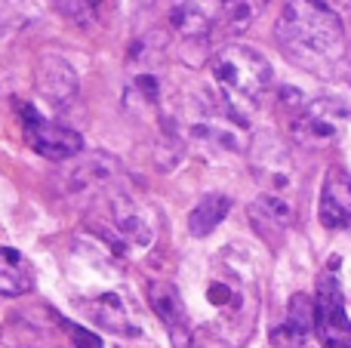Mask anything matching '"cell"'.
<instances>
[{
	"mask_svg": "<svg viewBox=\"0 0 351 348\" xmlns=\"http://www.w3.org/2000/svg\"><path fill=\"white\" fill-rule=\"evenodd\" d=\"M204 302L210 318L200 327V339L206 348H241L247 345L256 327L259 290L247 259H237L234 250H225L216 259L210 277L204 284Z\"/></svg>",
	"mask_w": 351,
	"mask_h": 348,
	"instance_id": "6da1fadb",
	"label": "cell"
},
{
	"mask_svg": "<svg viewBox=\"0 0 351 348\" xmlns=\"http://www.w3.org/2000/svg\"><path fill=\"white\" fill-rule=\"evenodd\" d=\"M274 37L296 68L330 77L346 59V25L324 0H290L280 10Z\"/></svg>",
	"mask_w": 351,
	"mask_h": 348,
	"instance_id": "7a4b0ae2",
	"label": "cell"
},
{
	"mask_svg": "<svg viewBox=\"0 0 351 348\" xmlns=\"http://www.w3.org/2000/svg\"><path fill=\"white\" fill-rule=\"evenodd\" d=\"M213 80L222 90V99L247 121L250 111L259 108L262 96L274 80L271 62L247 43H228L213 55Z\"/></svg>",
	"mask_w": 351,
	"mask_h": 348,
	"instance_id": "3957f363",
	"label": "cell"
},
{
	"mask_svg": "<svg viewBox=\"0 0 351 348\" xmlns=\"http://www.w3.org/2000/svg\"><path fill=\"white\" fill-rule=\"evenodd\" d=\"M90 216V228L105 247H111L114 253H136L148 250L154 240V222L152 213L130 195L127 188H114L105 197H99L96 203L86 207Z\"/></svg>",
	"mask_w": 351,
	"mask_h": 348,
	"instance_id": "277c9868",
	"label": "cell"
},
{
	"mask_svg": "<svg viewBox=\"0 0 351 348\" xmlns=\"http://www.w3.org/2000/svg\"><path fill=\"white\" fill-rule=\"evenodd\" d=\"M348 121H351V111L342 99L321 96V99H315V102H305L302 108L293 114L290 133H293L296 145L321 151V148H330L342 139Z\"/></svg>",
	"mask_w": 351,
	"mask_h": 348,
	"instance_id": "5b68a950",
	"label": "cell"
},
{
	"mask_svg": "<svg viewBox=\"0 0 351 348\" xmlns=\"http://www.w3.org/2000/svg\"><path fill=\"white\" fill-rule=\"evenodd\" d=\"M315 333L324 348H351V321L346 314V293L339 281V259L327 262L317 277Z\"/></svg>",
	"mask_w": 351,
	"mask_h": 348,
	"instance_id": "8992f818",
	"label": "cell"
},
{
	"mask_svg": "<svg viewBox=\"0 0 351 348\" xmlns=\"http://www.w3.org/2000/svg\"><path fill=\"white\" fill-rule=\"evenodd\" d=\"M19 123H22V133L28 139V145L47 160H59L62 164V160H71L84 151V139H80L77 129L65 127L59 121H49L31 102H25L19 108Z\"/></svg>",
	"mask_w": 351,
	"mask_h": 348,
	"instance_id": "52a82bcc",
	"label": "cell"
},
{
	"mask_svg": "<svg viewBox=\"0 0 351 348\" xmlns=\"http://www.w3.org/2000/svg\"><path fill=\"white\" fill-rule=\"evenodd\" d=\"M123 185V170L121 164H117L111 154H90V158L77 160V164L68 170L65 176V191L68 197H71L74 203H80V207H90V203H96L99 197H105L108 191L121 188Z\"/></svg>",
	"mask_w": 351,
	"mask_h": 348,
	"instance_id": "ba28073f",
	"label": "cell"
},
{
	"mask_svg": "<svg viewBox=\"0 0 351 348\" xmlns=\"http://www.w3.org/2000/svg\"><path fill=\"white\" fill-rule=\"evenodd\" d=\"M250 166H253V176L259 179L262 191L293 197V191H296V164H293L290 151L280 139H274L271 133L256 136V142L250 145Z\"/></svg>",
	"mask_w": 351,
	"mask_h": 348,
	"instance_id": "9c48e42d",
	"label": "cell"
},
{
	"mask_svg": "<svg viewBox=\"0 0 351 348\" xmlns=\"http://www.w3.org/2000/svg\"><path fill=\"white\" fill-rule=\"evenodd\" d=\"M34 90L49 108L65 111L80 92L77 71L59 53H43L34 68Z\"/></svg>",
	"mask_w": 351,
	"mask_h": 348,
	"instance_id": "30bf717a",
	"label": "cell"
},
{
	"mask_svg": "<svg viewBox=\"0 0 351 348\" xmlns=\"http://www.w3.org/2000/svg\"><path fill=\"white\" fill-rule=\"evenodd\" d=\"M148 306L160 318V324L170 330L173 348H194V327H191V318H188L185 299H182L176 284L152 281L148 284Z\"/></svg>",
	"mask_w": 351,
	"mask_h": 348,
	"instance_id": "8fae6325",
	"label": "cell"
},
{
	"mask_svg": "<svg viewBox=\"0 0 351 348\" xmlns=\"http://www.w3.org/2000/svg\"><path fill=\"white\" fill-rule=\"evenodd\" d=\"M170 28L188 47H204L213 40L216 31H222L216 0H179L170 12Z\"/></svg>",
	"mask_w": 351,
	"mask_h": 348,
	"instance_id": "7c38bea8",
	"label": "cell"
},
{
	"mask_svg": "<svg viewBox=\"0 0 351 348\" xmlns=\"http://www.w3.org/2000/svg\"><path fill=\"white\" fill-rule=\"evenodd\" d=\"M317 219L330 232H342L351 225V173L342 166H330L317 195Z\"/></svg>",
	"mask_w": 351,
	"mask_h": 348,
	"instance_id": "4fadbf2b",
	"label": "cell"
},
{
	"mask_svg": "<svg viewBox=\"0 0 351 348\" xmlns=\"http://www.w3.org/2000/svg\"><path fill=\"white\" fill-rule=\"evenodd\" d=\"M250 222L265 240H280L296 222V203H293V197L262 191L250 203Z\"/></svg>",
	"mask_w": 351,
	"mask_h": 348,
	"instance_id": "5bb4252c",
	"label": "cell"
},
{
	"mask_svg": "<svg viewBox=\"0 0 351 348\" xmlns=\"http://www.w3.org/2000/svg\"><path fill=\"white\" fill-rule=\"evenodd\" d=\"M311 330H315V299L305 293H293L287 318L271 330V348H305Z\"/></svg>",
	"mask_w": 351,
	"mask_h": 348,
	"instance_id": "9a60e30c",
	"label": "cell"
},
{
	"mask_svg": "<svg viewBox=\"0 0 351 348\" xmlns=\"http://www.w3.org/2000/svg\"><path fill=\"white\" fill-rule=\"evenodd\" d=\"M84 312L90 321H96V327H102V330L114 333V336H139V327L133 324V318H130L127 306L121 302V296L117 293H99L93 296V299L84 302Z\"/></svg>",
	"mask_w": 351,
	"mask_h": 348,
	"instance_id": "2e32d148",
	"label": "cell"
},
{
	"mask_svg": "<svg viewBox=\"0 0 351 348\" xmlns=\"http://www.w3.org/2000/svg\"><path fill=\"white\" fill-rule=\"evenodd\" d=\"M34 290V269L19 250L0 247V299H19Z\"/></svg>",
	"mask_w": 351,
	"mask_h": 348,
	"instance_id": "e0dca14e",
	"label": "cell"
},
{
	"mask_svg": "<svg viewBox=\"0 0 351 348\" xmlns=\"http://www.w3.org/2000/svg\"><path fill=\"white\" fill-rule=\"evenodd\" d=\"M228 213H231L228 195H219V191L204 195L197 203H194L191 213H188V232H191L194 238H206V234H213L219 225H222Z\"/></svg>",
	"mask_w": 351,
	"mask_h": 348,
	"instance_id": "ac0fdd59",
	"label": "cell"
},
{
	"mask_svg": "<svg viewBox=\"0 0 351 348\" xmlns=\"http://www.w3.org/2000/svg\"><path fill=\"white\" fill-rule=\"evenodd\" d=\"M219 6V22L222 31L228 34H241L259 18V12L268 6V0H216Z\"/></svg>",
	"mask_w": 351,
	"mask_h": 348,
	"instance_id": "d6986e66",
	"label": "cell"
},
{
	"mask_svg": "<svg viewBox=\"0 0 351 348\" xmlns=\"http://www.w3.org/2000/svg\"><path fill=\"white\" fill-rule=\"evenodd\" d=\"M53 6L59 16L68 18V22L86 25L93 16H96L99 6H102V0H53Z\"/></svg>",
	"mask_w": 351,
	"mask_h": 348,
	"instance_id": "ffe728a7",
	"label": "cell"
},
{
	"mask_svg": "<svg viewBox=\"0 0 351 348\" xmlns=\"http://www.w3.org/2000/svg\"><path fill=\"white\" fill-rule=\"evenodd\" d=\"M65 327H68V336H71L74 348H105L102 339L93 330H84V327H77V324H65Z\"/></svg>",
	"mask_w": 351,
	"mask_h": 348,
	"instance_id": "44dd1931",
	"label": "cell"
},
{
	"mask_svg": "<svg viewBox=\"0 0 351 348\" xmlns=\"http://www.w3.org/2000/svg\"><path fill=\"white\" fill-rule=\"evenodd\" d=\"M324 3H330V0H324Z\"/></svg>",
	"mask_w": 351,
	"mask_h": 348,
	"instance_id": "7402d4cb",
	"label": "cell"
}]
</instances>
